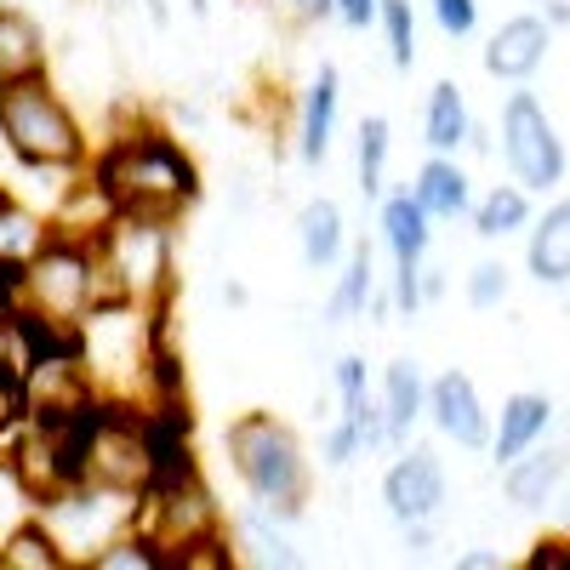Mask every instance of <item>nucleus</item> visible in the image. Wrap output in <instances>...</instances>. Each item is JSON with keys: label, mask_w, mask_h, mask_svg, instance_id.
Returning <instances> with one entry per match:
<instances>
[{"label": "nucleus", "mask_w": 570, "mask_h": 570, "mask_svg": "<svg viewBox=\"0 0 570 570\" xmlns=\"http://www.w3.org/2000/svg\"><path fill=\"white\" fill-rule=\"evenodd\" d=\"M142 18L155 29H171V0H142Z\"/></svg>", "instance_id": "38"}, {"label": "nucleus", "mask_w": 570, "mask_h": 570, "mask_svg": "<svg viewBox=\"0 0 570 570\" xmlns=\"http://www.w3.org/2000/svg\"><path fill=\"white\" fill-rule=\"evenodd\" d=\"M502 564V553H485V548H462L456 553V570H497Z\"/></svg>", "instance_id": "36"}, {"label": "nucleus", "mask_w": 570, "mask_h": 570, "mask_svg": "<svg viewBox=\"0 0 570 570\" xmlns=\"http://www.w3.org/2000/svg\"><path fill=\"white\" fill-rule=\"evenodd\" d=\"M411 195H416V206L434 217V223H456V217L473 212V177L462 171L456 155H428V160L416 166Z\"/></svg>", "instance_id": "18"}, {"label": "nucleus", "mask_w": 570, "mask_h": 570, "mask_svg": "<svg viewBox=\"0 0 570 570\" xmlns=\"http://www.w3.org/2000/svg\"><path fill=\"white\" fill-rule=\"evenodd\" d=\"M497 137H502V166L519 188H531V195H553L564 183V137L548 115V104L537 91H508L502 104V120H497Z\"/></svg>", "instance_id": "7"}, {"label": "nucleus", "mask_w": 570, "mask_h": 570, "mask_svg": "<svg viewBox=\"0 0 570 570\" xmlns=\"http://www.w3.org/2000/svg\"><path fill=\"white\" fill-rule=\"evenodd\" d=\"M137 508H142V497L115 491V485H98V480H69L63 491L35 502V513L52 525V537L63 542V553H69L75 570H86L91 553L109 548L120 531H131L137 525Z\"/></svg>", "instance_id": "6"}, {"label": "nucleus", "mask_w": 570, "mask_h": 570, "mask_svg": "<svg viewBox=\"0 0 570 570\" xmlns=\"http://www.w3.org/2000/svg\"><path fill=\"white\" fill-rule=\"evenodd\" d=\"M473 234L480 240H513V234H525L531 228V188H519V183H497L485 200H473Z\"/></svg>", "instance_id": "25"}, {"label": "nucleus", "mask_w": 570, "mask_h": 570, "mask_svg": "<svg viewBox=\"0 0 570 570\" xmlns=\"http://www.w3.org/2000/svg\"><path fill=\"white\" fill-rule=\"evenodd\" d=\"M389 297H394V314H422V263H394L389 274Z\"/></svg>", "instance_id": "32"}, {"label": "nucleus", "mask_w": 570, "mask_h": 570, "mask_svg": "<svg viewBox=\"0 0 570 570\" xmlns=\"http://www.w3.org/2000/svg\"><path fill=\"white\" fill-rule=\"evenodd\" d=\"M223 456L234 468L240 491L268 508L285 525H303L308 519V502H314V456L303 445V434L285 416L252 405L240 411L228 428H223Z\"/></svg>", "instance_id": "2"}, {"label": "nucleus", "mask_w": 570, "mask_h": 570, "mask_svg": "<svg viewBox=\"0 0 570 570\" xmlns=\"http://www.w3.org/2000/svg\"><path fill=\"white\" fill-rule=\"evenodd\" d=\"M428 12H434L445 40H468L480 29V0H428Z\"/></svg>", "instance_id": "31"}, {"label": "nucleus", "mask_w": 570, "mask_h": 570, "mask_svg": "<svg viewBox=\"0 0 570 570\" xmlns=\"http://www.w3.org/2000/svg\"><path fill=\"white\" fill-rule=\"evenodd\" d=\"M188 18H200V23H206V18H212V0H188Z\"/></svg>", "instance_id": "41"}, {"label": "nucleus", "mask_w": 570, "mask_h": 570, "mask_svg": "<svg viewBox=\"0 0 570 570\" xmlns=\"http://www.w3.org/2000/svg\"><path fill=\"white\" fill-rule=\"evenodd\" d=\"M440 297H445V268H428V257H422V308Z\"/></svg>", "instance_id": "35"}, {"label": "nucleus", "mask_w": 570, "mask_h": 570, "mask_svg": "<svg viewBox=\"0 0 570 570\" xmlns=\"http://www.w3.org/2000/svg\"><path fill=\"white\" fill-rule=\"evenodd\" d=\"M389 155H394L389 115H360V131H354V183H360L365 200H376L389 188Z\"/></svg>", "instance_id": "26"}, {"label": "nucleus", "mask_w": 570, "mask_h": 570, "mask_svg": "<svg viewBox=\"0 0 570 570\" xmlns=\"http://www.w3.org/2000/svg\"><path fill=\"white\" fill-rule=\"evenodd\" d=\"M428 422L456 445V451H485L491 445V411L480 400V383L468 371H440L428 383Z\"/></svg>", "instance_id": "9"}, {"label": "nucleus", "mask_w": 570, "mask_h": 570, "mask_svg": "<svg viewBox=\"0 0 570 570\" xmlns=\"http://www.w3.org/2000/svg\"><path fill=\"white\" fill-rule=\"evenodd\" d=\"M376 400H383L389 416V440L394 451L411 445V428L428 416V383H422V365L416 360H389L383 365V383H376Z\"/></svg>", "instance_id": "21"}, {"label": "nucleus", "mask_w": 570, "mask_h": 570, "mask_svg": "<svg viewBox=\"0 0 570 570\" xmlns=\"http://www.w3.org/2000/svg\"><path fill=\"white\" fill-rule=\"evenodd\" d=\"M548 428H553V400L548 394H508L502 400V416L491 422V462L502 468V462H513L519 451H531V445H542L548 440Z\"/></svg>", "instance_id": "16"}, {"label": "nucleus", "mask_w": 570, "mask_h": 570, "mask_svg": "<svg viewBox=\"0 0 570 570\" xmlns=\"http://www.w3.org/2000/svg\"><path fill=\"white\" fill-rule=\"evenodd\" d=\"M297 525H285V519H274L268 508L246 502L240 513L228 519V548H234V564H257V570H292L303 564L297 553Z\"/></svg>", "instance_id": "12"}, {"label": "nucleus", "mask_w": 570, "mask_h": 570, "mask_svg": "<svg viewBox=\"0 0 570 570\" xmlns=\"http://www.w3.org/2000/svg\"><path fill=\"white\" fill-rule=\"evenodd\" d=\"M285 7H297V0H285Z\"/></svg>", "instance_id": "42"}, {"label": "nucleus", "mask_w": 570, "mask_h": 570, "mask_svg": "<svg viewBox=\"0 0 570 570\" xmlns=\"http://www.w3.org/2000/svg\"><path fill=\"white\" fill-rule=\"evenodd\" d=\"M337 115H343V69L320 63L314 80L303 86L297 98V120H292V149L303 166H325L331 137H337Z\"/></svg>", "instance_id": "11"}, {"label": "nucleus", "mask_w": 570, "mask_h": 570, "mask_svg": "<svg viewBox=\"0 0 570 570\" xmlns=\"http://www.w3.org/2000/svg\"><path fill=\"white\" fill-rule=\"evenodd\" d=\"M86 171L109 188L115 212H149V217H171V223H183L206 195L200 160L188 155V142L171 126H155L142 115H126L91 149Z\"/></svg>", "instance_id": "1"}, {"label": "nucleus", "mask_w": 570, "mask_h": 570, "mask_svg": "<svg viewBox=\"0 0 570 570\" xmlns=\"http://www.w3.org/2000/svg\"><path fill=\"white\" fill-rule=\"evenodd\" d=\"M376 29H383V40H389V63L400 75H411L416 69V12H411V0H383V7H376Z\"/></svg>", "instance_id": "28"}, {"label": "nucleus", "mask_w": 570, "mask_h": 570, "mask_svg": "<svg viewBox=\"0 0 570 570\" xmlns=\"http://www.w3.org/2000/svg\"><path fill=\"white\" fill-rule=\"evenodd\" d=\"M297 257L308 274H337V263L348 257V217L331 195L297 206Z\"/></svg>", "instance_id": "15"}, {"label": "nucleus", "mask_w": 570, "mask_h": 570, "mask_svg": "<svg viewBox=\"0 0 570 570\" xmlns=\"http://www.w3.org/2000/svg\"><path fill=\"white\" fill-rule=\"evenodd\" d=\"M389 314H394V297L383 292V285H376L371 303H365V320H371V325H389Z\"/></svg>", "instance_id": "37"}, {"label": "nucleus", "mask_w": 570, "mask_h": 570, "mask_svg": "<svg viewBox=\"0 0 570 570\" xmlns=\"http://www.w3.org/2000/svg\"><path fill=\"white\" fill-rule=\"evenodd\" d=\"M553 52V23L542 12H513L491 29L485 40V75L508 80V86H525Z\"/></svg>", "instance_id": "10"}, {"label": "nucleus", "mask_w": 570, "mask_h": 570, "mask_svg": "<svg viewBox=\"0 0 570 570\" xmlns=\"http://www.w3.org/2000/svg\"><path fill=\"white\" fill-rule=\"evenodd\" d=\"M525 274L537 285H570V195L525 228Z\"/></svg>", "instance_id": "17"}, {"label": "nucleus", "mask_w": 570, "mask_h": 570, "mask_svg": "<svg viewBox=\"0 0 570 570\" xmlns=\"http://www.w3.org/2000/svg\"><path fill=\"white\" fill-rule=\"evenodd\" d=\"M104 303H126L91 240H75V234H46L40 252L18 268V308L35 320H52V325H80L91 308Z\"/></svg>", "instance_id": "5"}, {"label": "nucleus", "mask_w": 570, "mask_h": 570, "mask_svg": "<svg viewBox=\"0 0 570 570\" xmlns=\"http://www.w3.org/2000/svg\"><path fill=\"white\" fill-rule=\"evenodd\" d=\"M46 234H52L46 212L29 206L12 183H0V263H29Z\"/></svg>", "instance_id": "24"}, {"label": "nucleus", "mask_w": 570, "mask_h": 570, "mask_svg": "<svg viewBox=\"0 0 570 570\" xmlns=\"http://www.w3.org/2000/svg\"><path fill=\"white\" fill-rule=\"evenodd\" d=\"M376 7H383V0H337V23L365 35V29H376Z\"/></svg>", "instance_id": "33"}, {"label": "nucleus", "mask_w": 570, "mask_h": 570, "mask_svg": "<svg viewBox=\"0 0 570 570\" xmlns=\"http://www.w3.org/2000/svg\"><path fill=\"white\" fill-rule=\"evenodd\" d=\"M548 23H570V0H548Z\"/></svg>", "instance_id": "39"}, {"label": "nucleus", "mask_w": 570, "mask_h": 570, "mask_svg": "<svg viewBox=\"0 0 570 570\" xmlns=\"http://www.w3.org/2000/svg\"><path fill=\"white\" fill-rule=\"evenodd\" d=\"M0 149L18 171H86L91 131L52 69H35L18 80H0Z\"/></svg>", "instance_id": "3"}, {"label": "nucleus", "mask_w": 570, "mask_h": 570, "mask_svg": "<svg viewBox=\"0 0 570 570\" xmlns=\"http://www.w3.org/2000/svg\"><path fill=\"white\" fill-rule=\"evenodd\" d=\"M177 234L183 223L171 217H149V212H115L98 228V263L109 274V285L126 303L142 308H171L177 285H183V263H177Z\"/></svg>", "instance_id": "4"}, {"label": "nucleus", "mask_w": 570, "mask_h": 570, "mask_svg": "<svg viewBox=\"0 0 570 570\" xmlns=\"http://www.w3.org/2000/svg\"><path fill=\"white\" fill-rule=\"evenodd\" d=\"M0 7H7V0H0Z\"/></svg>", "instance_id": "44"}, {"label": "nucleus", "mask_w": 570, "mask_h": 570, "mask_svg": "<svg viewBox=\"0 0 570 570\" xmlns=\"http://www.w3.org/2000/svg\"><path fill=\"white\" fill-rule=\"evenodd\" d=\"M508 292H513V268H508V263L485 257V263H473V268H468V285H462L468 308L491 314V308H502V303H508Z\"/></svg>", "instance_id": "29"}, {"label": "nucleus", "mask_w": 570, "mask_h": 570, "mask_svg": "<svg viewBox=\"0 0 570 570\" xmlns=\"http://www.w3.org/2000/svg\"><path fill=\"white\" fill-rule=\"evenodd\" d=\"M376 292V257H371V240H348V257L331 274V292H325V308L320 320L325 325H354L365 320V303Z\"/></svg>", "instance_id": "19"}, {"label": "nucleus", "mask_w": 570, "mask_h": 570, "mask_svg": "<svg viewBox=\"0 0 570 570\" xmlns=\"http://www.w3.org/2000/svg\"><path fill=\"white\" fill-rule=\"evenodd\" d=\"M468 98H462V86L456 80H434L428 86V104H422V142H428V155H462L468 149Z\"/></svg>", "instance_id": "22"}, {"label": "nucleus", "mask_w": 570, "mask_h": 570, "mask_svg": "<svg viewBox=\"0 0 570 570\" xmlns=\"http://www.w3.org/2000/svg\"><path fill=\"white\" fill-rule=\"evenodd\" d=\"M553 502H559V525H564V531H570V485H564V491H559V497H553Z\"/></svg>", "instance_id": "40"}, {"label": "nucleus", "mask_w": 570, "mask_h": 570, "mask_svg": "<svg viewBox=\"0 0 570 570\" xmlns=\"http://www.w3.org/2000/svg\"><path fill=\"white\" fill-rule=\"evenodd\" d=\"M217 303H223V308H234V314H240V308H252V285L228 274V279L217 285Z\"/></svg>", "instance_id": "34"}, {"label": "nucleus", "mask_w": 570, "mask_h": 570, "mask_svg": "<svg viewBox=\"0 0 570 570\" xmlns=\"http://www.w3.org/2000/svg\"><path fill=\"white\" fill-rule=\"evenodd\" d=\"M86 570H171V559H166V548L149 537V531H120L109 548H98L91 553V564Z\"/></svg>", "instance_id": "27"}, {"label": "nucleus", "mask_w": 570, "mask_h": 570, "mask_svg": "<svg viewBox=\"0 0 570 570\" xmlns=\"http://www.w3.org/2000/svg\"><path fill=\"white\" fill-rule=\"evenodd\" d=\"M320 468H331V473H343V468H354L360 456H365V445H360V428L337 411V416H331L325 428H320Z\"/></svg>", "instance_id": "30"}, {"label": "nucleus", "mask_w": 570, "mask_h": 570, "mask_svg": "<svg viewBox=\"0 0 570 570\" xmlns=\"http://www.w3.org/2000/svg\"><path fill=\"white\" fill-rule=\"evenodd\" d=\"M109 7H120V0H109Z\"/></svg>", "instance_id": "43"}, {"label": "nucleus", "mask_w": 570, "mask_h": 570, "mask_svg": "<svg viewBox=\"0 0 570 570\" xmlns=\"http://www.w3.org/2000/svg\"><path fill=\"white\" fill-rule=\"evenodd\" d=\"M0 570H75V564L63 542L52 537V525L40 513H29L12 531H0Z\"/></svg>", "instance_id": "23"}, {"label": "nucleus", "mask_w": 570, "mask_h": 570, "mask_svg": "<svg viewBox=\"0 0 570 570\" xmlns=\"http://www.w3.org/2000/svg\"><path fill=\"white\" fill-rule=\"evenodd\" d=\"M376 497H383V513L394 519V525H422V519H434V525H440V513L451 502L445 462L428 451V445H400L394 462L383 468Z\"/></svg>", "instance_id": "8"}, {"label": "nucleus", "mask_w": 570, "mask_h": 570, "mask_svg": "<svg viewBox=\"0 0 570 570\" xmlns=\"http://www.w3.org/2000/svg\"><path fill=\"white\" fill-rule=\"evenodd\" d=\"M35 69H52V40H46L40 18L18 0L0 7V80H18Z\"/></svg>", "instance_id": "20"}, {"label": "nucleus", "mask_w": 570, "mask_h": 570, "mask_svg": "<svg viewBox=\"0 0 570 570\" xmlns=\"http://www.w3.org/2000/svg\"><path fill=\"white\" fill-rule=\"evenodd\" d=\"M570 480V451L559 445H531L513 462H502V497L513 513H542Z\"/></svg>", "instance_id": "13"}, {"label": "nucleus", "mask_w": 570, "mask_h": 570, "mask_svg": "<svg viewBox=\"0 0 570 570\" xmlns=\"http://www.w3.org/2000/svg\"><path fill=\"white\" fill-rule=\"evenodd\" d=\"M376 240L394 263H422L434 246V217L416 206L411 188H383L376 195Z\"/></svg>", "instance_id": "14"}]
</instances>
